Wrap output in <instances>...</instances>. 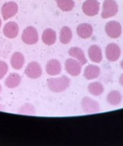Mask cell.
<instances>
[{
    "label": "cell",
    "mask_w": 123,
    "mask_h": 146,
    "mask_svg": "<svg viewBox=\"0 0 123 146\" xmlns=\"http://www.w3.org/2000/svg\"><path fill=\"white\" fill-rule=\"evenodd\" d=\"M70 79L66 76L59 78H52L48 79L47 85L50 91L54 93H61L65 91L70 85Z\"/></svg>",
    "instance_id": "1"
},
{
    "label": "cell",
    "mask_w": 123,
    "mask_h": 146,
    "mask_svg": "<svg viewBox=\"0 0 123 146\" xmlns=\"http://www.w3.org/2000/svg\"><path fill=\"white\" fill-rule=\"evenodd\" d=\"M119 11V6L115 0H104L101 17L103 19H109L114 17Z\"/></svg>",
    "instance_id": "2"
},
{
    "label": "cell",
    "mask_w": 123,
    "mask_h": 146,
    "mask_svg": "<svg viewBox=\"0 0 123 146\" xmlns=\"http://www.w3.org/2000/svg\"><path fill=\"white\" fill-rule=\"evenodd\" d=\"M22 40L27 45L36 44L39 41V33L37 29L33 26L27 27L22 32Z\"/></svg>",
    "instance_id": "3"
},
{
    "label": "cell",
    "mask_w": 123,
    "mask_h": 146,
    "mask_svg": "<svg viewBox=\"0 0 123 146\" xmlns=\"http://www.w3.org/2000/svg\"><path fill=\"white\" fill-rule=\"evenodd\" d=\"M105 33L111 39H117L122 34V28L119 22L109 21L105 25Z\"/></svg>",
    "instance_id": "4"
},
{
    "label": "cell",
    "mask_w": 123,
    "mask_h": 146,
    "mask_svg": "<svg viewBox=\"0 0 123 146\" xmlns=\"http://www.w3.org/2000/svg\"><path fill=\"white\" fill-rule=\"evenodd\" d=\"M100 11V4L97 0H86L82 5V11L87 17H95Z\"/></svg>",
    "instance_id": "5"
},
{
    "label": "cell",
    "mask_w": 123,
    "mask_h": 146,
    "mask_svg": "<svg viewBox=\"0 0 123 146\" xmlns=\"http://www.w3.org/2000/svg\"><path fill=\"white\" fill-rule=\"evenodd\" d=\"M121 54L120 47L116 43H109L105 48V57L109 62L117 61Z\"/></svg>",
    "instance_id": "6"
},
{
    "label": "cell",
    "mask_w": 123,
    "mask_h": 146,
    "mask_svg": "<svg viewBox=\"0 0 123 146\" xmlns=\"http://www.w3.org/2000/svg\"><path fill=\"white\" fill-rule=\"evenodd\" d=\"M82 64L74 58H68L65 62V70L72 77H77L81 73Z\"/></svg>",
    "instance_id": "7"
},
{
    "label": "cell",
    "mask_w": 123,
    "mask_h": 146,
    "mask_svg": "<svg viewBox=\"0 0 123 146\" xmlns=\"http://www.w3.org/2000/svg\"><path fill=\"white\" fill-rule=\"evenodd\" d=\"M42 72L43 71L40 64L36 61L30 62L25 69V74L31 79H38L41 77Z\"/></svg>",
    "instance_id": "8"
},
{
    "label": "cell",
    "mask_w": 123,
    "mask_h": 146,
    "mask_svg": "<svg viewBox=\"0 0 123 146\" xmlns=\"http://www.w3.org/2000/svg\"><path fill=\"white\" fill-rule=\"evenodd\" d=\"M81 107L83 111L86 113H96L97 112H99L100 110V106L99 103L90 98V97H84L81 101Z\"/></svg>",
    "instance_id": "9"
},
{
    "label": "cell",
    "mask_w": 123,
    "mask_h": 146,
    "mask_svg": "<svg viewBox=\"0 0 123 146\" xmlns=\"http://www.w3.org/2000/svg\"><path fill=\"white\" fill-rule=\"evenodd\" d=\"M18 12V5L15 2H7L2 6V16L5 21L15 17Z\"/></svg>",
    "instance_id": "10"
},
{
    "label": "cell",
    "mask_w": 123,
    "mask_h": 146,
    "mask_svg": "<svg viewBox=\"0 0 123 146\" xmlns=\"http://www.w3.org/2000/svg\"><path fill=\"white\" fill-rule=\"evenodd\" d=\"M46 73L50 76H57L62 72V64L58 59L51 58L50 59L45 65Z\"/></svg>",
    "instance_id": "11"
},
{
    "label": "cell",
    "mask_w": 123,
    "mask_h": 146,
    "mask_svg": "<svg viewBox=\"0 0 123 146\" xmlns=\"http://www.w3.org/2000/svg\"><path fill=\"white\" fill-rule=\"evenodd\" d=\"M88 57L90 60L93 63H101L103 60V52L99 46L97 45H92L89 46L88 51Z\"/></svg>",
    "instance_id": "12"
},
{
    "label": "cell",
    "mask_w": 123,
    "mask_h": 146,
    "mask_svg": "<svg viewBox=\"0 0 123 146\" xmlns=\"http://www.w3.org/2000/svg\"><path fill=\"white\" fill-rule=\"evenodd\" d=\"M3 33L7 38L15 39L19 35V26L15 22H9L4 26Z\"/></svg>",
    "instance_id": "13"
},
{
    "label": "cell",
    "mask_w": 123,
    "mask_h": 146,
    "mask_svg": "<svg viewBox=\"0 0 123 146\" xmlns=\"http://www.w3.org/2000/svg\"><path fill=\"white\" fill-rule=\"evenodd\" d=\"M101 73V69L96 64H88L84 70V77L87 80H94L97 78Z\"/></svg>",
    "instance_id": "14"
},
{
    "label": "cell",
    "mask_w": 123,
    "mask_h": 146,
    "mask_svg": "<svg viewBox=\"0 0 123 146\" xmlns=\"http://www.w3.org/2000/svg\"><path fill=\"white\" fill-rule=\"evenodd\" d=\"M77 35L81 39H88L93 34V27L90 23H80L77 27Z\"/></svg>",
    "instance_id": "15"
},
{
    "label": "cell",
    "mask_w": 123,
    "mask_h": 146,
    "mask_svg": "<svg viewBox=\"0 0 123 146\" xmlns=\"http://www.w3.org/2000/svg\"><path fill=\"white\" fill-rule=\"evenodd\" d=\"M69 54L75 58L76 60H78L82 65L83 64H86L87 63V58L85 55V52L84 51L80 48V47H78V46H72L69 50Z\"/></svg>",
    "instance_id": "16"
},
{
    "label": "cell",
    "mask_w": 123,
    "mask_h": 146,
    "mask_svg": "<svg viewBox=\"0 0 123 146\" xmlns=\"http://www.w3.org/2000/svg\"><path fill=\"white\" fill-rule=\"evenodd\" d=\"M25 64V58L20 52H16L10 58V64L15 70H21Z\"/></svg>",
    "instance_id": "17"
},
{
    "label": "cell",
    "mask_w": 123,
    "mask_h": 146,
    "mask_svg": "<svg viewBox=\"0 0 123 146\" xmlns=\"http://www.w3.org/2000/svg\"><path fill=\"white\" fill-rule=\"evenodd\" d=\"M42 41L47 45L51 46L56 41V33L52 29H46L42 34Z\"/></svg>",
    "instance_id": "18"
},
{
    "label": "cell",
    "mask_w": 123,
    "mask_h": 146,
    "mask_svg": "<svg viewBox=\"0 0 123 146\" xmlns=\"http://www.w3.org/2000/svg\"><path fill=\"white\" fill-rule=\"evenodd\" d=\"M22 82V77L18 73H10L5 81V86L9 89H15L20 85Z\"/></svg>",
    "instance_id": "19"
},
{
    "label": "cell",
    "mask_w": 123,
    "mask_h": 146,
    "mask_svg": "<svg viewBox=\"0 0 123 146\" xmlns=\"http://www.w3.org/2000/svg\"><path fill=\"white\" fill-rule=\"evenodd\" d=\"M73 38V32L71 29L68 26H64L60 30V35H59V40L60 42L63 45L69 44Z\"/></svg>",
    "instance_id": "20"
},
{
    "label": "cell",
    "mask_w": 123,
    "mask_h": 146,
    "mask_svg": "<svg viewBox=\"0 0 123 146\" xmlns=\"http://www.w3.org/2000/svg\"><path fill=\"white\" fill-rule=\"evenodd\" d=\"M122 101V96L118 90H111L107 95V102L111 106H118Z\"/></svg>",
    "instance_id": "21"
},
{
    "label": "cell",
    "mask_w": 123,
    "mask_h": 146,
    "mask_svg": "<svg viewBox=\"0 0 123 146\" xmlns=\"http://www.w3.org/2000/svg\"><path fill=\"white\" fill-rule=\"evenodd\" d=\"M87 90L90 94H92L94 96H101L104 91V87L100 82H92L89 84Z\"/></svg>",
    "instance_id": "22"
},
{
    "label": "cell",
    "mask_w": 123,
    "mask_h": 146,
    "mask_svg": "<svg viewBox=\"0 0 123 146\" xmlns=\"http://www.w3.org/2000/svg\"><path fill=\"white\" fill-rule=\"evenodd\" d=\"M56 5L61 11L65 12L71 11L75 5L74 0H56Z\"/></svg>",
    "instance_id": "23"
},
{
    "label": "cell",
    "mask_w": 123,
    "mask_h": 146,
    "mask_svg": "<svg viewBox=\"0 0 123 146\" xmlns=\"http://www.w3.org/2000/svg\"><path fill=\"white\" fill-rule=\"evenodd\" d=\"M19 113L25 114V115H34L35 114V108L30 103H26L22 106L18 111Z\"/></svg>",
    "instance_id": "24"
},
{
    "label": "cell",
    "mask_w": 123,
    "mask_h": 146,
    "mask_svg": "<svg viewBox=\"0 0 123 146\" xmlns=\"http://www.w3.org/2000/svg\"><path fill=\"white\" fill-rule=\"evenodd\" d=\"M9 70V67L6 62L3 61V60H0V80L3 79Z\"/></svg>",
    "instance_id": "25"
},
{
    "label": "cell",
    "mask_w": 123,
    "mask_h": 146,
    "mask_svg": "<svg viewBox=\"0 0 123 146\" xmlns=\"http://www.w3.org/2000/svg\"><path fill=\"white\" fill-rule=\"evenodd\" d=\"M119 84L123 87V73H122V74H120V76L119 78Z\"/></svg>",
    "instance_id": "26"
},
{
    "label": "cell",
    "mask_w": 123,
    "mask_h": 146,
    "mask_svg": "<svg viewBox=\"0 0 123 146\" xmlns=\"http://www.w3.org/2000/svg\"><path fill=\"white\" fill-rule=\"evenodd\" d=\"M120 68H121V69L123 70V59H122V60L120 61Z\"/></svg>",
    "instance_id": "27"
},
{
    "label": "cell",
    "mask_w": 123,
    "mask_h": 146,
    "mask_svg": "<svg viewBox=\"0 0 123 146\" xmlns=\"http://www.w3.org/2000/svg\"><path fill=\"white\" fill-rule=\"evenodd\" d=\"M1 26H2V21H1V19H0V28H1Z\"/></svg>",
    "instance_id": "28"
},
{
    "label": "cell",
    "mask_w": 123,
    "mask_h": 146,
    "mask_svg": "<svg viewBox=\"0 0 123 146\" xmlns=\"http://www.w3.org/2000/svg\"><path fill=\"white\" fill-rule=\"evenodd\" d=\"M1 91H2V86H1V84H0V93H1Z\"/></svg>",
    "instance_id": "29"
}]
</instances>
